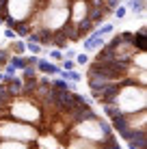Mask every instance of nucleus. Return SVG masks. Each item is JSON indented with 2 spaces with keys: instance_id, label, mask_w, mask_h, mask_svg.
<instances>
[{
  "instance_id": "nucleus-1",
  "label": "nucleus",
  "mask_w": 147,
  "mask_h": 149,
  "mask_svg": "<svg viewBox=\"0 0 147 149\" xmlns=\"http://www.w3.org/2000/svg\"><path fill=\"white\" fill-rule=\"evenodd\" d=\"M108 106H113L119 115H136L143 112L147 106V91L145 86L136 84V82H128V84H119L117 93L106 102Z\"/></svg>"
},
{
  "instance_id": "nucleus-2",
  "label": "nucleus",
  "mask_w": 147,
  "mask_h": 149,
  "mask_svg": "<svg viewBox=\"0 0 147 149\" xmlns=\"http://www.w3.org/2000/svg\"><path fill=\"white\" fill-rule=\"evenodd\" d=\"M4 117H13L15 121H22V123H39L43 119V112H41V106H37L35 97L15 95L4 110Z\"/></svg>"
},
{
  "instance_id": "nucleus-3",
  "label": "nucleus",
  "mask_w": 147,
  "mask_h": 149,
  "mask_svg": "<svg viewBox=\"0 0 147 149\" xmlns=\"http://www.w3.org/2000/svg\"><path fill=\"white\" fill-rule=\"evenodd\" d=\"M37 138V130L30 123H22L15 119H0V141H17L30 145Z\"/></svg>"
},
{
  "instance_id": "nucleus-4",
  "label": "nucleus",
  "mask_w": 147,
  "mask_h": 149,
  "mask_svg": "<svg viewBox=\"0 0 147 149\" xmlns=\"http://www.w3.org/2000/svg\"><path fill=\"white\" fill-rule=\"evenodd\" d=\"M35 4H37V0H7V19H13L15 24H30Z\"/></svg>"
},
{
  "instance_id": "nucleus-5",
  "label": "nucleus",
  "mask_w": 147,
  "mask_h": 149,
  "mask_svg": "<svg viewBox=\"0 0 147 149\" xmlns=\"http://www.w3.org/2000/svg\"><path fill=\"white\" fill-rule=\"evenodd\" d=\"M89 11H91V4L87 0H72V4H69V24L78 26V24L87 22Z\"/></svg>"
},
{
  "instance_id": "nucleus-6",
  "label": "nucleus",
  "mask_w": 147,
  "mask_h": 149,
  "mask_svg": "<svg viewBox=\"0 0 147 149\" xmlns=\"http://www.w3.org/2000/svg\"><path fill=\"white\" fill-rule=\"evenodd\" d=\"M104 43H106V37H102V35L98 33V28H95L89 37H84L82 48H84V52H95V50H100Z\"/></svg>"
},
{
  "instance_id": "nucleus-7",
  "label": "nucleus",
  "mask_w": 147,
  "mask_h": 149,
  "mask_svg": "<svg viewBox=\"0 0 147 149\" xmlns=\"http://www.w3.org/2000/svg\"><path fill=\"white\" fill-rule=\"evenodd\" d=\"M147 28H145V24L139 28V33H132V37H130V43L134 45V50H141V52H145L147 50Z\"/></svg>"
},
{
  "instance_id": "nucleus-8",
  "label": "nucleus",
  "mask_w": 147,
  "mask_h": 149,
  "mask_svg": "<svg viewBox=\"0 0 147 149\" xmlns=\"http://www.w3.org/2000/svg\"><path fill=\"white\" fill-rule=\"evenodd\" d=\"M37 71H41V74L45 76H54V74H59L61 71V65L56 63H50V61H43V58H39V63H37V67H35Z\"/></svg>"
},
{
  "instance_id": "nucleus-9",
  "label": "nucleus",
  "mask_w": 147,
  "mask_h": 149,
  "mask_svg": "<svg viewBox=\"0 0 147 149\" xmlns=\"http://www.w3.org/2000/svg\"><path fill=\"white\" fill-rule=\"evenodd\" d=\"M130 65L136 69H147V54L145 52H141V50H134L132 52V58H130Z\"/></svg>"
},
{
  "instance_id": "nucleus-10",
  "label": "nucleus",
  "mask_w": 147,
  "mask_h": 149,
  "mask_svg": "<svg viewBox=\"0 0 147 149\" xmlns=\"http://www.w3.org/2000/svg\"><path fill=\"white\" fill-rule=\"evenodd\" d=\"M9 65H11L15 71H24L26 67H30L28 56H13V54H11V58H9Z\"/></svg>"
},
{
  "instance_id": "nucleus-11",
  "label": "nucleus",
  "mask_w": 147,
  "mask_h": 149,
  "mask_svg": "<svg viewBox=\"0 0 147 149\" xmlns=\"http://www.w3.org/2000/svg\"><path fill=\"white\" fill-rule=\"evenodd\" d=\"M9 52H13V56H24V54H26V45H24V41L15 39L11 43V48H9Z\"/></svg>"
},
{
  "instance_id": "nucleus-12",
  "label": "nucleus",
  "mask_w": 147,
  "mask_h": 149,
  "mask_svg": "<svg viewBox=\"0 0 147 149\" xmlns=\"http://www.w3.org/2000/svg\"><path fill=\"white\" fill-rule=\"evenodd\" d=\"M24 45H26V52L30 54V56H39L43 52V48L39 43H33V41H24Z\"/></svg>"
},
{
  "instance_id": "nucleus-13",
  "label": "nucleus",
  "mask_w": 147,
  "mask_h": 149,
  "mask_svg": "<svg viewBox=\"0 0 147 149\" xmlns=\"http://www.w3.org/2000/svg\"><path fill=\"white\" fill-rule=\"evenodd\" d=\"M98 33L102 35V37H106V35L115 33V26H113L110 22H104V24H100V26H98Z\"/></svg>"
},
{
  "instance_id": "nucleus-14",
  "label": "nucleus",
  "mask_w": 147,
  "mask_h": 149,
  "mask_svg": "<svg viewBox=\"0 0 147 149\" xmlns=\"http://www.w3.org/2000/svg\"><path fill=\"white\" fill-rule=\"evenodd\" d=\"M72 0H48V7H56V9H69Z\"/></svg>"
},
{
  "instance_id": "nucleus-15",
  "label": "nucleus",
  "mask_w": 147,
  "mask_h": 149,
  "mask_svg": "<svg viewBox=\"0 0 147 149\" xmlns=\"http://www.w3.org/2000/svg\"><path fill=\"white\" fill-rule=\"evenodd\" d=\"M37 76H39V71L35 69V67H26V69L22 71V80H35Z\"/></svg>"
},
{
  "instance_id": "nucleus-16",
  "label": "nucleus",
  "mask_w": 147,
  "mask_h": 149,
  "mask_svg": "<svg viewBox=\"0 0 147 149\" xmlns=\"http://www.w3.org/2000/svg\"><path fill=\"white\" fill-rule=\"evenodd\" d=\"M9 58H11V52L7 48H0V69H4V65H9Z\"/></svg>"
},
{
  "instance_id": "nucleus-17",
  "label": "nucleus",
  "mask_w": 147,
  "mask_h": 149,
  "mask_svg": "<svg viewBox=\"0 0 147 149\" xmlns=\"http://www.w3.org/2000/svg\"><path fill=\"white\" fill-rule=\"evenodd\" d=\"M125 15H128V9H125L123 4H119V7L113 11V17H115V19H119V22H121V19H125Z\"/></svg>"
},
{
  "instance_id": "nucleus-18",
  "label": "nucleus",
  "mask_w": 147,
  "mask_h": 149,
  "mask_svg": "<svg viewBox=\"0 0 147 149\" xmlns=\"http://www.w3.org/2000/svg\"><path fill=\"white\" fill-rule=\"evenodd\" d=\"M50 56H52V61H54V63H61V61H65V56H63V52H61V50H56V48H52V50H50V52H48Z\"/></svg>"
},
{
  "instance_id": "nucleus-19",
  "label": "nucleus",
  "mask_w": 147,
  "mask_h": 149,
  "mask_svg": "<svg viewBox=\"0 0 147 149\" xmlns=\"http://www.w3.org/2000/svg\"><path fill=\"white\" fill-rule=\"evenodd\" d=\"M89 61H91V58H89V54H84V52H82V54H76L74 63H76V65H89Z\"/></svg>"
},
{
  "instance_id": "nucleus-20",
  "label": "nucleus",
  "mask_w": 147,
  "mask_h": 149,
  "mask_svg": "<svg viewBox=\"0 0 147 149\" xmlns=\"http://www.w3.org/2000/svg\"><path fill=\"white\" fill-rule=\"evenodd\" d=\"M74 69H76V63L65 58V61H63V71H74Z\"/></svg>"
},
{
  "instance_id": "nucleus-21",
  "label": "nucleus",
  "mask_w": 147,
  "mask_h": 149,
  "mask_svg": "<svg viewBox=\"0 0 147 149\" xmlns=\"http://www.w3.org/2000/svg\"><path fill=\"white\" fill-rule=\"evenodd\" d=\"M4 39H9V41H15L17 39V35L13 33V30H9V28H4Z\"/></svg>"
},
{
  "instance_id": "nucleus-22",
  "label": "nucleus",
  "mask_w": 147,
  "mask_h": 149,
  "mask_svg": "<svg viewBox=\"0 0 147 149\" xmlns=\"http://www.w3.org/2000/svg\"><path fill=\"white\" fill-rule=\"evenodd\" d=\"M2 82H4V74H0V84H2Z\"/></svg>"
}]
</instances>
